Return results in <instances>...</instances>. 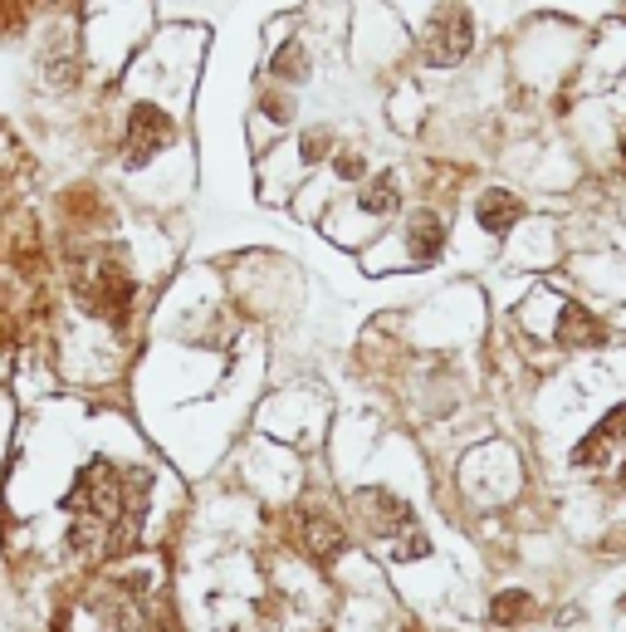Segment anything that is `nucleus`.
Instances as JSON below:
<instances>
[{
  "mask_svg": "<svg viewBox=\"0 0 626 632\" xmlns=\"http://www.w3.org/2000/svg\"><path fill=\"white\" fill-rule=\"evenodd\" d=\"M622 167H626V138H622Z\"/></svg>",
  "mask_w": 626,
  "mask_h": 632,
  "instance_id": "2eb2a0df",
  "label": "nucleus"
},
{
  "mask_svg": "<svg viewBox=\"0 0 626 632\" xmlns=\"http://www.w3.org/2000/svg\"><path fill=\"white\" fill-rule=\"evenodd\" d=\"M519 217H523V201L505 187H489V191H480V201H475V221L485 225V235H509L519 225Z\"/></svg>",
  "mask_w": 626,
  "mask_h": 632,
  "instance_id": "1a4fd4ad",
  "label": "nucleus"
},
{
  "mask_svg": "<svg viewBox=\"0 0 626 632\" xmlns=\"http://www.w3.org/2000/svg\"><path fill=\"white\" fill-rule=\"evenodd\" d=\"M269 74L279 84H304L309 78V50H304V40H284L275 50V60H269Z\"/></svg>",
  "mask_w": 626,
  "mask_h": 632,
  "instance_id": "9b49d317",
  "label": "nucleus"
},
{
  "mask_svg": "<svg viewBox=\"0 0 626 632\" xmlns=\"http://www.w3.org/2000/svg\"><path fill=\"white\" fill-rule=\"evenodd\" d=\"M470 50H475L470 10H465L460 0H446V6L431 15V25H426V60L436 64V70H455Z\"/></svg>",
  "mask_w": 626,
  "mask_h": 632,
  "instance_id": "20e7f679",
  "label": "nucleus"
},
{
  "mask_svg": "<svg viewBox=\"0 0 626 632\" xmlns=\"http://www.w3.org/2000/svg\"><path fill=\"white\" fill-rule=\"evenodd\" d=\"M396 201H402V187H396V177H392V172H382V177H372V182L362 187L358 207L368 211V217H392Z\"/></svg>",
  "mask_w": 626,
  "mask_h": 632,
  "instance_id": "ddd939ff",
  "label": "nucleus"
},
{
  "mask_svg": "<svg viewBox=\"0 0 626 632\" xmlns=\"http://www.w3.org/2000/svg\"><path fill=\"white\" fill-rule=\"evenodd\" d=\"M553 344H563V348H597V344H607V324H602L587 304L563 299V304H558V319H553Z\"/></svg>",
  "mask_w": 626,
  "mask_h": 632,
  "instance_id": "0eeeda50",
  "label": "nucleus"
},
{
  "mask_svg": "<svg viewBox=\"0 0 626 632\" xmlns=\"http://www.w3.org/2000/svg\"><path fill=\"white\" fill-rule=\"evenodd\" d=\"M402 245L412 265H436L441 251H446V221L436 211H412V221L402 225Z\"/></svg>",
  "mask_w": 626,
  "mask_h": 632,
  "instance_id": "6e6552de",
  "label": "nucleus"
},
{
  "mask_svg": "<svg viewBox=\"0 0 626 632\" xmlns=\"http://www.w3.org/2000/svg\"><path fill=\"white\" fill-rule=\"evenodd\" d=\"M70 515H74V549L113 555V549L128 545L142 520V476L104 456L88 461L74 481Z\"/></svg>",
  "mask_w": 626,
  "mask_h": 632,
  "instance_id": "f257e3e1",
  "label": "nucleus"
},
{
  "mask_svg": "<svg viewBox=\"0 0 626 632\" xmlns=\"http://www.w3.org/2000/svg\"><path fill=\"white\" fill-rule=\"evenodd\" d=\"M177 138V123L167 108H152V104H138L128 108V123H123V157H128L132 167L152 162L157 152H167Z\"/></svg>",
  "mask_w": 626,
  "mask_h": 632,
  "instance_id": "39448f33",
  "label": "nucleus"
},
{
  "mask_svg": "<svg viewBox=\"0 0 626 632\" xmlns=\"http://www.w3.org/2000/svg\"><path fill=\"white\" fill-rule=\"evenodd\" d=\"M533 613H539V603H533L529 589H499L489 598V623L495 628H523Z\"/></svg>",
  "mask_w": 626,
  "mask_h": 632,
  "instance_id": "9d476101",
  "label": "nucleus"
},
{
  "mask_svg": "<svg viewBox=\"0 0 626 632\" xmlns=\"http://www.w3.org/2000/svg\"><path fill=\"white\" fill-rule=\"evenodd\" d=\"M352 505H358L362 529H368L372 539H382L396 559H421L431 549L426 535H421V525H416V515H412V505H406L402 495H392V491H362Z\"/></svg>",
  "mask_w": 626,
  "mask_h": 632,
  "instance_id": "f03ea898",
  "label": "nucleus"
},
{
  "mask_svg": "<svg viewBox=\"0 0 626 632\" xmlns=\"http://www.w3.org/2000/svg\"><path fill=\"white\" fill-rule=\"evenodd\" d=\"M622 446H626V402H622V408H612L583 436V442L573 446V466L577 471H602V466H612V461H617Z\"/></svg>",
  "mask_w": 626,
  "mask_h": 632,
  "instance_id": "423d86ee",
  "label": "nucleus"
},
{
  "mask_svg": "<svg viewBox=\"0 0 626 632\" xmlns=\"http://www.w3.org/2000/svg\"><path fill=\"white\" fill-rule=\"evenodd\" d=\"M304 549H309L314 559H338L343 555V529L333 520H323V515H314V520L304 525Z\"/></svg>",
  "mask_w": 626,
  "mask_h": 632,
  "instance_id": "f8f14e48",
  "label": "nucleus"
},
{
  "mask_svg": "<svg viewBox=\"0 0 626 632\" xmlns=\"http://www.w3.org/2000/svg\"><path fill=\"white\" fill-rule=\"evenodd\" d=\"M622 495H626V456H622Z\"/></svg>",
  "mask_w": 626,
  "mask_h": 632,
  "instance_id": "4468645a",
  "label": "nucleus"
},
{
  "mask_svg": "<svg viewBox=\"0 0 626 632\" xmlns=\"http://www.w3.org/2000/svg\"><path fill=\"white\" fill-rule=\"evenodd\" d=\"M84 304L104 319H123L132 309V295H138V280H132V265L123 261L118 251H104L94 265H84Z\"/></svg>",
  "mask_w": 626,
  "mask_h": 632,
  "instance_id": "7ed1b4c3",
  "label": "nucleus"
}]
</instances>
